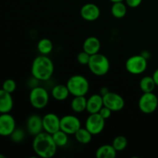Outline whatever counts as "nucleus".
I'll return each mask as SVG.
<instances>
[{
    "instance_id": "obj_1",
    "label": "nucleus",
    "mask_w": 158,
    "mask_h": 158,
    "mask_svg": "<svg viewBox=\"0 0 158 158\" xmlns=\"http://www.w3.org/2000/svg\"><path fill=\"white\" fill-rule=\"evenodd\" d=\"M58 147L54 142L52 134L43 131L34 137L32 141L33 151L39 157L43 158L52 157L56 153Z\"/></svg>"
},
{
    "instance_id": "obj_2",
    "label": "nucleus",
    "mask_w": 158,
    "mask_h": 158,
    "mask_svg": "<svg viewBox=\"0 0 158 158\" xmlns=\"http://www.w3.org/2000/svg\"><path fill=\"white\" fill-rule=\"evenodd\" d=\"M54 72V65L49 57L41 55L35 57L32 62L31 73L34 79L40 81H47Z\"/></svg>"
},
{
    "instance_id": "obj_3",
    "label": "nucleus",
    "mask_w": 158,
    "mask_h": 158,
    "mask_svg": "<svg viewBox=\"0 0 158 158\" xmlns=\"http://www.w3.org/2000/svg\"><path fill=\"white\" fill-rule=\"evenodd\" d=\"M87 66L91 73L98 77L106 75L109 72L110 67L107 57L99 52L90 56Z\"/></svg>"
},
{
    "instance_id": "obj_4",
    "label": "nucleus",
    "mask_w": 158,
    "mask_h": 158,
    "mask_svg": "<svg viewBox=\"0 0 158 158\" xmlns=\"http://www.w3.org/2000/svg\"><path fill=\"white\" fill-rule=\"evenodd\" d=\"M71 95L86 96L89 89V83L87 79L82 75H73L69 77L66 83Z\"/></svg>"
},
{
    "instance_id": "obj_5",
    "label": "nucleus",
    "mask_w": 158,
    "mask_h": 158,
    "mask_svg": "<svg viewBox=\"0 0 158 158\" xmlns=\"http://www.w3.org/2000/svg\"><path fill=\"white\" fill-rule=\"evenodd\" d=\"M29 101L35 109H43L49 103V93L42 86H35L29 93Z\"/></svg>"
},
{
    "instance_id": "obj_6",
    "label": "nucleus",
    "mask_w": 158,
    "mask_h": 158,
    "mask_svg": "<svg viewBox=\"0 0 158 158\" xmlns=\"http://www.w3.org/2000/svg\"><path fill=\"white\" fill-rule=\"evenodd\" d=\"M125 67L130 73L140 75L148 68V59L145 58L143 55L132 56L126 61Z\"/></svg>"
},
{
    "instance_id": "obj_7",
    "label": "nucleus",
    "mask_w": 158,
    "mask_h": 158,
    "mask_svg": "<svg viewBox=\"0 0 158 158\" xmlns=\"http://www.w3.org/2000/svg\"><path fill=\"white\" fill-rule=\"evenodd\" d=\"M158 97L154 92L143 93L138 101V107L142 113L150 114L157 109Z\"/></svg>"
},
{
    "instance_id": "obj_8",
    "label": "nucleus",
    "mask_w": 158,
    "mask_h": 158,
    "mask_svg": "<svg viewBox=\"0 0 158 158\" xmlns=\"http://www.w3.org/2000/svg\"><path fill=\"white\" fill-rule=\"evenodd\" d=\"M105 119H103L101 116L97 114H90V115L87 117L85 123V127L94 135H98L105 127Z\"/></svg>"
},
{
    "instance_id": "obj_9",
    "label": "nucleus",
    "mask_w": 158,
    "mask_h": 158,
    "mask_svg": "<svg viewBox=\"0 0 158 158\" xmlns=\"http://www.w3.org/2000/svg\"><path fill=\"white\" fill-rule=\"evenodd\" d=\"M81 127L80 119L73 115H66L60 118V130L68 135H73Z\"/></svg>"
},
{
    "instance_id": "obj_10",
    "label": "nucleus",
    "mask_w": 158,
    "mask_h": 158,
    "mask_svg": "<svg viewBox=\"0 0 158 158\" xmlns=\"http://www.w3.org/2000/svg\"><path fill=\"white\" fill-rule=\"evenodd\" d=\"M103 106H106L113 112H117L123 109L125 106V101L123 97L118 94L110 92L103 97Z\"/></svg>"
},
{
    "instance_id": "obj_11",
    "label": "nucleus",
    "mask_w": 158,
    "mask_h": 158,
    "mask_svg": "<svg viewBox=\"0 0 158 158\" xmlns=\"http://www.w3.org/2000/svg\"><path fill=\"white\" fill-rule=\"evenodd\" d=\"M15 128V118L9 113L0 114V136L9 137Z\"/></svg>"
},
{
    "instance_id": "obj_12",
    "label": "nucleus",
    "mask_w": 158,
    "mask_h": 158,
    "mask_svg": "<svg viewBox=\"0 0 158 158\" xmlns=\"http://www.w3.org/2000/svg\"><path fill=\"white\" fill-rule=\"evenodd\" d=\"M43 131L52 134L60 130V118L53 113H49L43 117Z\"/></svg>"
},
{
    "instance_id": "obj_13",
    "label": "nucleus",
    "mask_w": 158,
    "mask_h": 158,
    "mask_svg": "<svg viewBox=\"0 0 158 158\" xmlns=\"http://www.w3.org/2000/svg\"><path fill=\"white\" fill-rule=\"evenodd\" d=\"M80 15L86 21H95L100 17V9L96 4L86 3L82 6L80 9Z\"/></svg>"
},
{
    "instance_id": "obj_14",
    "label": "nucleus",
    "mask_w": 158,
    "mask_h": 158,
    "mask_svg": "<svg viewBox=\"0 0 158 158\" xmlns=\"http://www.w3.org/2000/svg\"><path fill=\"white\" fill-rule=\"evenodd\" d=\"M26 129L28 133L34 137L43 132V117L37 114H32L29 117L26 121Z\"/></svg>"
},
{
    "instance_id": "obj_15",
    "label": "nucleus",
    "mask_w": 158,
    "mask_h": 158,
    "mask_svg": "<svg viewBox=\"0 0 158 158\" xmlns=\"http://www.w3.org/2000/svg\"><path fill=\"white\" fill-rule=\"evenodd\" d=\"M103 106V97L100 94H93L87 99L86 103V111L90 114H97L99 113Z\"/></svg>"
},
{
    "instance_id": "obj_16",
    "label": "nucleus",
    "mask_w": 158,
    "mask_h": 158,
    "mask_svg": "<svg viewBox=\"0 0 158 158\" xmlns=\"http://www.w3.org/2000/svg\"><path fill=\"white\" fill-rule=\"evenodd\" d=\"M12 94L0 89V114L9 113L13 107V99Z\"/></svg>"
},
{
    "instance_id": "obj_17",
    "label": "nucleus",
    "mask_w": 158,
    "mask_h": 158,
    "mask_svg": "<svg viewBox=\"0 0 158 158\" xmlns=\"http://www.w3.org/2000/svg\"><path fill=\"white\" fill-rule=\"evenodd\" d=\"M100 46H101V44L98 38L95 36H89L83 42V49L89 55H94L99 52Z\"/></svg>"
},
{
    "instance_id": "obj_18",
    "label": "nucleus",
    "mask_w": 158,
    "mask_h": 158,
    "mask_svg": "<svg viewBox=\"0 0 158 158\" xmlns=\"http://www.w3.org/2000/svg\"><path fill=\"white\" fill-rule=\"evenodd\" d=\"M69 89L67 86L63 84L56 85L51 91V95L55 100H59V101H63V100H66L69 97Z\"/></svg>"
},
{
    "instance_id": "obj_19",
    "label": "nucleus",
    "mask_w": 158,
    "mask_h": 158,
    "mask_svg": "<svg viewBox=\"0 0 158 158\" xmlns=\"http://www.w3.org/2000/svg\"><path fill=\"white\" fill-rule=\"evenodd\" d=\"M117 152L115 148L112 144H104L97 148L96 151V157L97 158H115L117 156Z\"/></svg>"
},
{
    "instance_id": "obj_20",
    "label": "nucleus",
    "mask_w": 158,
    "mask_h": 158,
    "mask_svg": "<svg viewBox=\"0 0 158 158\" xmlns=\"http://www.w3.org/2000/svg\"><path fill=\"white\" fill-rule=\"evenodd\" d=\"M86 103H87V99L85 97V96L74 97L71 102V109L75 113L80 114L86 110Z\"/></svg>"
},
{
    "instance_id": "obj_21",
    "label": "nucleus",
    "mask_w": 158,
    "mask_h": 158,
    "mask_svg": "<svg viewBox=\"0 0 158 158\" xmlns=\"http://www.w3.org/2000/svg\"><path fill=\"white\" fill-rule=\"evenodd\" d=\"M127 11V4L123 2H114L111 7V13L114 18L122 19L126 15Z\"/></svg>"
},
{
    "instance_id": "obj_22",
    "label": "nucleus",
    "mask_w": 158,
    "mask_h": 158,
    "mask_svg": "<svg viewBox=\"0 0 158 158\" xmlns=\"http://www.w3.org/2000/svg\"><path fill=\"white\" fill-rule=\"evenodd\" d=\"M77 142L82 144H87L92 140L93 134L86 127H80L74 134Z\"/></svg>"
},
{
    "instance_id": "obj_23",
    "label": "nucleus",
    "mask_w": 158,
    "mask_h": 158,
    "mask_svg": "<svg viewBox=\"0 0 158 158\" xmlns=\"http://www.w3.org/2000/svg\"><path fill=\"white\" fill-rule=\"evenodd\" d=\"M157 86L153 77L146 76L143 77L140 81V88L143 93L154 92V89Z\"/></svg>"
},
{
    "instance_id": "obj_24",
    "label": "nucleus",
    "mask_w": 158,
    "mask_h": 158,
    "mask_svg": "<svg viewBox=\"0 0 158 158\" xmlns=\"http://www.w3.org/2000/svg\"><path fill=\"white\" fill-rule=\"evenodd\" d=\"M53 49L52 41L47 38H43L39 41L37 44V49L41 55H49Z\"/></svg>"
},
{
    "instance_id": "obj_25",
    "label": "nucleus",
    "mask_w": 158,
    "mask_h": 158,
    "mask_svg": "<svg viewBox=\"0 0 158 158\" xmlns=\"http://www.w3.org/2000/svg\"><path fill=\"white\" fill-rule=\"evenodd\" d=\"M52 137L53 138L54 142H55V143L58 148L66 146L68 143V140H69L68 134L65 133L64 131H61V130L52 134Z\"/></svg>"
},
{
    "instance_id": "obj_26",
    "label": "nucleus",
    "mask_w": 158,
    "mask_h": 158,
    "mask_svg": "<svg viewBox=\"0 0 158 158\" xmlns=\"http://www.w3.org/2000/svg\"><path fill=\"white\" fill-rule=\"evenodd\" d=\"M127 139L124 136H117L113 140L112 145L117 151H122L127 147Z\"/></svg>"
},
{
    "instance_id": "obj_27",
    "label": "nucleus",
    "mask_w": 158,
    "mask_h": 158,
    "mask_svg": "<svg viewBox=\"0 0 158 158\" xmlns=\"http://www.w3.org/2000/svg\"><path fill=\"white\" fill-rule=\"evenodd\" d=\"M9 137L12 142L19 143V142L23 141V139L25 138V132L21 128H15Z\"/></svg>"
},
{
    "instance_id": "obj_28",
    "label": "nucleus",
    "mask_w": 158,
    "mask_h": 158,
    "mask_svg": "<svg viewBox=\"0 0 158 158\" xmlns=\"http://www.w3.org/2000/svg\"><path fill=\"white\" fill-rule=\"evenodd\" d=\"M2 89H3L9 94H12L16 89V83L15 82V80H12V79H7L3 82Z\"/></svg>"
},
{
    "instance_id": "obj_29",
    "label": "nucleus",
    "mask_w": 158,
    "mask_h": 158,
    "mask_svg": "<svg viewBox=\"0 0 158 158\" xmlns=\"http://www.w3.org/2000/svg\"><path fill=\"white\" fill-rule=\"evenodd\" d=\"M90 56L91 55H89V53L83 50L77 55V60L78 63L81 65H88L89 59H90Z\"/></svg>"
},
{
    "instance_id": "obj_30",
    "label": "nucleus",
    "mask_w": 158,
    "mask_h": 158,
    "mask_svg": "<svg viewBox=\"0 0 158 158\" xmlns=\"http://www.w3.org/2000/svg\"><path fill=\"white\" fill-rule=\"evenodd\" d=\"M113 111L111 110H110L109 108L106 107V106H103V107L100 109V110L99 111V114L103 117V119L106 120V119L110 118L111 116V114H112Z\"/></svg>"
},
{
    "instance_id": "obj_31",
    "label": "nucleus",
    "mask_w": 158,
    "mask_h": 158,
    "mask_svg": "<svg viewBox=\"0 0 158 158\" xmlns=\"http://www.w3.org/2000/svg\"><path fill=\"white\" fill-rule=\"evenodd\" d=\"M127 6L131 8H137L142 3L143 0H124Z\"/></svg>"
},
{
    "instance_id": "obj_32",
    "label": "nucleus",
    "mask_w": 158,
    "mask_h": 158,
    "mask_svg": "<svg viewBox=\"0 0 158 158\" xmlns=\"http://www.w3.org/2000/svg\"><path fill=\"white\" fill-rule=\"evenodd\" d=\"M152 77H153V78H154V81H155L156 85H157V86H158V68L156 69L155 71H154V73H153Z\"/></svg>"
},
{
    "instance_id": "obj_33",
    "label": "nucleus",
    "mask_w": 158,
    "mask_h": 158,
    "mask_svg": "<svg viewBox=\"0 0 158 158\" xmlns=\"http://www.w3.org/2000/svg\"><path fill=\"white\" fill-rule=\"evenodd\" d=\"M109 92H110V90L107 87H102L101 89H100V94L102 96V97H103V96H105L106 94H107Z\"/></svg>"
},
{
    "instance_id": "obj_34",
    "label": "nucleus",
    "mask_w": 158,
    "mask_h": 158,
    "mask_svg": "<svg viewBox=\"0 0 158 158\" xmlns=\"http://www.w3.org/2000/svg\"><path fill=\"white\" fill-rule=\"evenodd\" d=\"M109 1H110L111 2H123L124 1V0H109Z\"/></svg>"
},
{
    "instance_id": "obj_35",
    "label": "nucleus",
    "mask_w": 158,
    "mask_h": 158,
    "mask_svg": "<svg viewBox=\"0 0 158 158\" xmlns=\"http://www.w3.org/2000/svg\"><path fill=\"white\" fill-rule=\"evenodd\" d=\"M0 158H6V156L3 155V154H0Z\"/></svg>"
}]
</instances>
